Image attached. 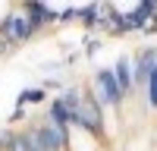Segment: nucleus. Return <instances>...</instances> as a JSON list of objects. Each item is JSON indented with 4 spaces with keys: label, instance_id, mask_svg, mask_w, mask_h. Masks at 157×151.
<instances>
[{
    "label": "nucleus",
    "instance_id": "1",
    "mask_svg": "<svg viewBox=\"0 0 157 151\" xmlns=\"http://www.w3.org/2000/svg\"><path fill=\"white\" fill-rule=\"evenodd\" d=\"M60 98H63V104H66V110H69V126H72V129L88 132L91 138H98L101 145L107 142L104 110H101V104H98L94 91H91V85H69Z\"/></svg>",
    "mask_w": 157,
    "mask_h": 151
},
{
    "label": "nucleus",
    "instance_id": "2",
    "mask_svg": "<svg viewBox=\"0 0 157 151\" xmlns=\"http://www.w3.org/2000/svg\"><path fill=\"white\" fill-rule=\"evenodd\" d=\"M29 129H32V135H35V142L41 145V151H69V148H72V132L54 126L47 117L32 120Z\"/></svg>",
    "mask_w": 157,
    "mask_h": 151
},
{
    "label": "nucleus",
    "instance_id": "3",
    "mask_svg": "<svg viewBox=\"0 0 157 151\" xmlns=\"http://www.w3.org/2000/svg\"><path fill=\"white\" fill-rule=\"evenodd\" d=\"M91 91H94V98H98V104H101V110H113V113H120L123 110V91H120V85H116V79H113V69H98L94 76H91Z\"/></svg>",
    "mask_w": 157,
    "mask_h": 151
},
{
    "label": "nucleus",
    "instance_id": "4",
    "mask_svg": "<svg viewBox=\"0 0 157 151\" xmlns=\"http://www.w3.org/2000/svg\"><path fill=\"white\" fill-rule=\"evenodd\" d=\"M35 35H38V32L32 29V22L22 16V10H19V6H13L6 16L0 19V38H3L10 47H22L25 41H32Z\"/></svg>",
    "mask_w": 157,
    "mask_h": 151
},
{
    "label": "nucleus",
    "instance_id": "5",
    "mask_svg": "<svg viewBox=\"0 0 157 151\" xmlns=\"http://www.w3.org/2000/svg\"><path fill=\"white\" fill-rule=\"evenodd\" d=\"M19 10H22V16L32 22V29H35V32H44L47 25L60 22V10L47 6V3H38V0H22Z\"/></svg>",
    "mask_w": 157,
    "mask_h": 151
},
{
    "label": "nucleus",
    "instance_id": "6",
    "mask_svg": "<svg viewBox=\"0 0 157 151\" xmlns=\"http://www.w3.org/2000/svg\"><path fill=\"white\" fill-rule=\"evenodd\" d=\"M113 79H116V85H120V91H123V98H132L135 95V79H132V60H129L126 54L123 57H116V63H113Z\"/></svg>",
    "mask_w": 157,
    "mask_h": 151
},
{
    "label": "nucleus",
    "instance_id": "7",
    "mask_svg": "<svg viewBox=\"0 0 157 151\" xmlns=\"http://www.w3.org/2000/svg\"><path fill=\"white\" fill-rule=\"evenodd\" d=\"M44 117L54 123V126H60V129L72 132V126H69V110H66V104H63V98H50V101H47Z\"/></svg>",
    "mask_w": 157,
    "mask_h": 151
},
{
    "label": "nucleus",
    "instance_id": "8",
    "mask_svg": "<svg viewBox=\"0 0 157 151\" xmlns=\"http://www.w3.org/2000/svg\"><path fill=\"white\" fill-rule=\"evenodd\" d=\"M88 32H98L101 29V3H88V6H78V19Z\"/></svg>",
    "mask_w": 157,
    "mask_h": 151
},
{
    "label": "nucleus",
    "instance_id": "9",
    "mask_svg": "<svg viewBox=\"0 0 157 151\" xmlns=\"http://www.w3.org/2000/svg\"><path fill=\"white\" fill-rule=\"evenodd\" d=\"M41 101H47V91L41 85L38 88H22L19 98H16V107H35V104H41Z\"/></svg>",
    "mask_w": 157,
    "mask_h": 151
},
{
    "label": "nucleus",
    "instance_id": "10",
    "mask_svg": "<svg viewBox=\"0 0 157 151\" xmlns=\"http://www.w3.org/2000/svg\"><path fill=\"white\" fill-rule=\"evenodd\" d=\"M78 19V6H66V10H60V22H75Z\"/></svg>",
    "mask_w": 157,
    "mask_h": 151
},
{
    "label": "nucleus",
    "instance_id": "11",
    "mask_svg": "<svg viewBox=\"0 0 157 151\" xmlns=\"http://www.w3.org/2000/svg\"><path fill=\"white\" fill-rule=\"evenodd\" d=\"M22 120H25V107H16V110L10 113V126L13 123H22Z\"/></svg>",
    "mask_w": 157,
    "mask_h": 151
},
{
    "label": "nucleus",
    "instance_id": "12",
    "mask_svg": "<svg viewBox=\"0 0 157 151\" xmlns=\"http://www.w3.org/2000/svg\"><path fill=\"white\" fill-rule=\"evenodd\" d=\"M6 54H10V44L3 41V38H0V57H6Z\"/></svg>",
    "mask_w": 157,
    "mask_h": 151
}]
</instances>
